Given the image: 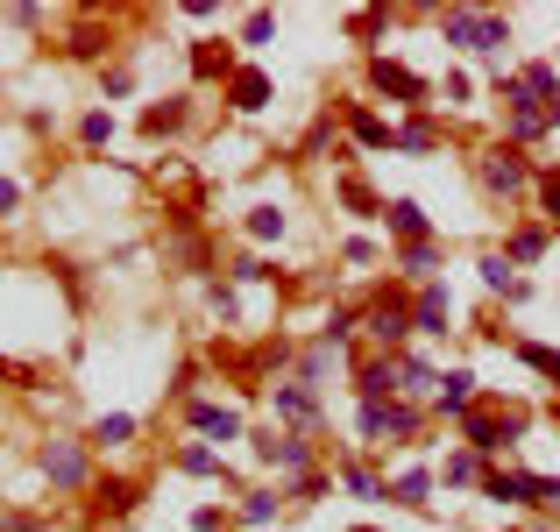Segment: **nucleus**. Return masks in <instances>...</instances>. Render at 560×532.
<instances>
[{
  "label": "nucleus",
  "mask_w": 560,
  "mask_h": 532,
  "mask_svg": "<svg viewBox=\"0 0 560 532\" xmlns=\"http://www.w3.org/2000/svg\"><path fill=\"white\" fill-rule=\"evenodd\" d=\"M383 227L397 242H433V220H426L419 199H383Z\"/></svg>",
  "instance_id": "11"
},
{
  "label": "nucleus",
  "mask_w": 560,
  "mask_h": 532,
  "mask_svg": "<svg viewBox=\"0 0 560 532\" xmlns=\"http://www.w3.org/2000/svg\"><path fill=\"white\" fill-rule=\"evenodd\" d=\"M518 362H525V369H539V376H553V384H560V348H539V341H518Z\"/></svg>",
  "instance_id": "27"
},
{
  "label": "nucleus",
  "mask_w": 560,
  "mask_h": 532,
  "mask_svg": "<svg viewBox=\"0 0 560 532\" xmlns=\"http://www.w3.org/2000/svg\"><path fill=\"white\" fill-rule=\"evenodd\" d=\"M270 29H277V15H270V8H256V15H249V29H242V43H249V50H256V43H270Z\"/></svg>",
  "instance_id": "36"
},
{
  "label": "nucleus",
  "mask_w": 560,
  "mask_h": 532,
  "mask_svg": "<svg viewBox=\"0 0 560 532\" xmlns=\"http://www.w3.org/2000/svg\"><path fill=\"white\" fill-rule=\"evenodd\" d=\"M518 426H525L518 412H490V405H475V412L461 419V440H468V447L490 462V454H504V447L518 440Z\"/></svg>",
  "instance_id": "3"
},
{
  "label": "nucleus",
  "mask_w": 560,
  "mask_h": 532,
  "mask_svg": "<svg viewBox=\"0 0 560 532\" xmlns=\"http://www.w3.org/2000/svg\"><path fill=\"white\" fill-rule=\"evenodd\" d=\"M64 50H71V57H107V36H100V29H78Z\"/></svg>",
  "instance_id": "35"
},
{
  "label": "nucleus",
  "mask_w": 560,
  "mask_h": 532,
  "mask_svg": "<svg viewBox=\"0 0 560 532\" xmlns=\"http://www.w3.org/2000/svg\"><path fill=\"white\" fill-rule=\"evenodd\" d=\"M128 440H135V419H128V412L93 419V447H128Z\"/></svg>",
  "instance_id": "24"
},
{
  "label": "nucleus",
  "mask_w": 560,
  "mask_h": 532,
  "mask_svg": "<svg viewBox=\"0 0 560 532\" xmlns=\"http://www.w3.org/2000/svg\"><path fill=\"white\" fill-rule=\"evenodd\" d=\"M192 64H199V79H220V71H227V79H234V64H227V50H213V43H199V50H192Z\"/></svg>",
  "instance_id": "31"
},
{
  "label": "nucleus",
  "mask_w": 560,
  "mask_h": 532,
  "mask_svg": "<svg viewBox=\"0 0 560 532\" xmlns=\"http://www.w3.org/2000/svg\"><path fill=\"white\" fill-rule=\"evenodd\" d=\"M440 36L461 43V50H504L511 43V22L504 15H483V8H447L440 15Z\"/></svg>",
  "instance_id": "1"
},
{
  "label": "nucleus",
  "mask_w": 560,
  "mask_h": 532,
  "mask_svg": "<svg viewBox=\"0 0 560 532\" xmlns=\"http://www.w3.org/2000/svg\"><path fill=\"white\" fill-rule=\"evenodd\" d=\"M178 128H185V100H164L142 114V135H178Z\"/></svg>",
  "instance_id": "25"
},
{
  "label": "nucleus",
  "mask_w": 560,
  "mask_h": 532,
  "mask_svg": "<svg viewBox=\"0 0 560 532\" xmlns=\"http://www.w3.org/2000/svg\"><path fill=\"white\" fill-rule=\"evenodd\" d=\"M206 298H213L220 320H242V298H234V284H206Z\"/></svg>",
  "instance_id": "34"
},
{
  "label": "nucleus",
  "mask_w": 560,
  "mask_h": 532,
  "mask_svg": "<svg viewBox=\"0 0 560 532\" xmlns=\"http://www.w3.org/2000/svg\"><path fill=\"white\" fill-rule=\"evenodd\" d=\"M539 206H546V220L560 227V171H553V178H539Z\"/></svg>",
  "instance_id": "37"
},
{
  "label": "nucleus",
  "mask_w": 560,
  "mask_h": 532,
  "mask_svg": "<svg viewBox=\"0 0 560 532\" xmlns=\"http://www.w3.org/2000/svg\"><path fill=\"white\" fill-rule=\"evenodd\" d=\"M43 476H50V490H86V454H78V440H43Z\"/></svg>",
  "instance_id": "9"
},
{
  "label": "nucleus",
  "mask_w": 560,
  "mask_h": 532,
  "mask_svg": "<svg viewBox=\"0 0 560 532\" xmlns=\"http://www.w3.org/2000/svg\"><path fill=\"white\" fill-rule=\"evenodd\" d=\"M78 142H86V149H107V142H114V114H107V107H93L86 121H78Z\"/></svg>",
  "instance_id": "26"
},
{
  "label": "nucleus",
  "mask_w": 560,
  "mask_h": 532,
  "mask_svg": "<svg viewBox=\"0 0 560 532\" xmlns=\"http://www.w3.org/2000/svg\"><path fill=\"white\" fill-rule=\"evenodd\" d=\"M475 171H483V185H490L497 199H511V192H525V185H532V164H525V149H511V142H490Z\"/></svg>",
  "instance_id": "4"
},
{
  "label": "nucleus",
  "mask_w": 560,
  "mask_h": 532,
  "mask_svg": "<svg viewBox=\"0 0 560 532\" xmlns=\"http://www.w3.org/2000/svg\"><path fill=\"white\" fill-rule=\"evenodd\" d=\"M390 504H412V511H426L433 504V469H405L390 483Z\"/></svg>",
  "instance_id": "18"
},
{
  "label": "nucleus",
  "mask_w": 560,
  "mask_h": 532,
  "mask_svg": "<svg viewBox=\"0 0 560 532\" xmlns=\"http://www.w3.org/2000/svg\"><path fill=\"white\" fill-rule=\"evenodd\" d=\"M355 391H362V405L405 398V355H369V362L355 369Z\"/></svg>",
  "instance_id": "6"
},
{
  "label": "nucleus",
  "mask_w": 560,
  "mask_h": 532,
  "mask_svg": "<svg viewBox=\"0 0 560 532\" xmlns=\"http://www.w3.org/2000/svg\"><path fill=\"white\" fill-rule=\"evenodd\" d=\"M468 93H475V86L461 79V71H447V107H468Z\"/></svg>",
  "instance_id": "40"
},
{
  "label": "nucleus",
  "mask_w": 560,
  "mask_h": 532,
  "mask_svg": "<svg viewBox=\"0 0 560 532\" xmlns=\"http://www.w3.org/2000/svg\"><path fill=\"white\" fill-rule=\"evenodd\" d=\"M249 235H256V242H284V213H277V206H256V213H249Z\"/></svg>",
  "instance_id": "29"
},
{
  "label": "nucleus",
  "mask_w": 560,
  "mask_h": 532,
  "mask_svg": "<svg viewBox=\"0 0 560 532\" xmlns=\"http://www.w3.org/2000/svg\"><path fill=\"white\" fill-rule=\"evenodd\" d=\"M242 518H249V525H270V518H277V497H270V490H249V497H242Z\"/></svg>",
  "instance_id": "33"
},
{
  "label": "nucleus",
  "mask_w": 560,
  "mask_h": 532,
  "mask_svg": "<svg viewBox=\"0 0 560 532\" xmlns=\"http://www.w3.org/2000/svg\"><path fill=\"white\" fill-rule=\"evenodd\" d=\"M539 504H553V511H560V476H539Z\"/></svg>",
  "instance_id": "42"
},
{
  "label": "nucleus",
  "mask_w": 560,
  "mask_h": 532,
  "mask_svg": "<svg viewBox=\"0 0 560 532\" xmlns=\"http://www.w3.org/2000/svg\"><path fill=\"white\" fill-rule=\"evenodd\" d=\"M369 86H376V93H390L397 107H426V100H433V86L419 79V71L390 64V57H369Z\"/></svg>",
  "instance_id": "7"
},
{
  "label": "nucleus",
  "mask_w": 560,
  "mask_h": 532,
  "mask_svg": "<svg viewBox=\"0 0 560 532\" xmlns=\"http://www.w3.org/2000/svg\"><path fill=\"white\" fill-rule=\"evenodd\" d=\"M341 256H348V263H355V270H369V263H376V242H362V235H355V242H348V249H341Z\"/></svg>",
  "instance_id": "39"
},
{
  "label": "nucleus",
  "mask_w": 560,
  "mask_h": 532,
  "mask_svg": "<svg viewBox=\"0 0 560 532\" xmlns=\"http://www.w3.org/2000/svg\"><path fill=\"white\" fill-rule=\"evenodd\" d=\"M256 462H270L277 476H312V440L305 433H263L256 440Z\"/></svg>",
  "instance_id": "8"
},
{
  "label": "nucleus",
  "mask_w": 560,
  "mask_h": 532,
  "mask_svg": "<svg viewBox=\"0 0 560 532\" xmlns=\"http://www.w3.org/2000/svg\"><path fill=\"white\" fill-rule=\"evenodd\" d=\"M100 497H107V511H128L135 504V483H100Z\"/></svg>",
  "instance_id": "38"
},
{
  "label": "nucleus",
  "mask_w": 560,
  "mask_h": 532,
  "mask_svg": "<svg viewBox=\"0 0 560 532\" xmlns=\"http://www.w3.org/2000/svg\"><path fill=\"white\" fill-rule=\"evenodd\" d=\"M433 263H440V249H433V242H405V249H397V270L419 277V284H433Z\"/></svg>",
  "instance_id": "21"
},
{
  "label": "nucleus",
  "mask_w": 560,
  "mask_h": 532,
  "mask_svg": "<svg viewBox=\"0 0 560 532\" xmlns=\"http://www.w3.org/2000/svg\"><path fill=\"white\" fill-rule=\"evenodd\" d=\"M433 412H440V419H468V412H475V369H447V376H440Z\"/></svg>",
  "instance_id": "12"
},
{
  "label": "nucleus",
  "mask_w": 560,
  "mask_h": 532,
  "mask_svg": "<svg viewBox=\"0 0 560 532\" xmlns=\"http://www.w3.org/2000/svg\"><path fill=\"white\" fill-rule=\"evenodd\" d=\"M553 121H560V107H553Z\"/></svg>",
  "instance_id": "44"
},
{
  "label": "nucleus",
  "mask_w": 560,
  "mask_h": 532,
  "mask_svg": "<svg viewBox=\"0 0 560 532\" xmlns=\"http://www.w3.org/2000/svg\"><path fill=\"white\" fill-rule=\"evenodd\" d=\"M497 100H504L511 149H525V142H539V135H546V121H553V114H546L539 100H525V86H518V79H504V86H497Z\"/></svg>",
  "instance_id": "5"
},
{
  "label": "nucleus",
  "mask_w": 560,
  "mask_h": 532,
  "mask_svg": "<svg viewBox=\"0 0 560 532\" xmlns=\"http://www.w3.org/2000/svg\"><path fill=\"white\" fill-rule=\"evenodd\" d=\"M553 419H560V405H553Z\"/></svg>",
  "instance_id": "45"
},
{
  "label": "nucleus",
  "mask_w": 560,
  "mask_h": 532,
  "mask_svg": "<svg viewBox=\"0 0 560 532\" xmlns=\"http://www.w3.org/2000/svg\"><path fill=\"white\" fill-rule=\"evenodd\" d=\"M348 334H355V306H334V313H327V327H319V341H327V348H341Z\"/></svg>",
  "instance_id": "30"
},
{
  "label": "nucleus",
  "mask_w": 560,
  "mask_h": 532,
  "mask_svg": "<svg viewBox=\"0 0 560 532\" xmlns=\"http://www.w3.org/2000/svg\"><path fill=\"white\" fill-rule=\"evenodd\" d=\"M341 483H348L362 504H383V497H390V483H383L376 469H362V462H341Z\"/></svg>",
  "instance_id": "20"
},
{
  "label": "nucleus",
  "mask_w": 560,
  "mask_h": 532,
  "mask_svg": "<svg viewBox=\"0 0 560 532\" xmlns=\"http://www.w3.org/2000/svg\"><path fill=\"white\" fill-rule=\"evenodd\" d=\"M390 149H412V157H426V149H440V128L426 114H412L405 128H390Z\"/></svg>",
  "instance_id": "17"
},
{
  "label": "nucleus",
  "mask_w": 560,
  "mask_h": 532,
  "mask_svg": "<svg viewBox=\"0 0 560 532\" xmlns=\"http://www.w3.org/2000/svg\"><path fill=\"white\" fill-rule=\"evenodd\" d=\"M440 476H447L454 490H468V483H483L490 469H483V454H475V447H454V454H447V469H440Z\"/></svg>",
  "instance_id": "19"
},
{
  "label": "nucleus",
  "mask_w": 560,
  "mask_h": 532,
  "mask_svg": "<svg viewBox=\"0 0 560 532\" xmlns=\"http://www.w3.org/2000/svg\"><path fill=\"white\" fill-rule=\"evenodd\" d=\"M178 469L185 476H220V454L213 447H178Z\"/></svg>",
  "instance_id": "28"
},
{
  "label": "nucleus",
  "mask_w": 560,
  "mask_h": 532,
  "mask_svg": "<svg viewBox=\"0 0 560 532\" xmlns=\"http://www.w3.org/2000/svg\"><path fill=\"white\" fill-rule=\"evenodd\" d=\"M475 270H483V284H490V291H511V284H518V277H511V256H483Z\"/></svg>",
  "instance_id": "32"
},
{
  "label": "nucleus",
  "mask_w": 560,
  "mask_h": 532,
  "mask_svg": "<svg viewBox=\"0 0 560 532\" xmlns=\"http://www.w3.org/2000/svg\"><path fill=\"white\" fill-rule=\"evenodd\" d=\"M227 107H234V114H256V107H270V71H263V64H242V71L227 79Z\"/></svg>",
  "instance_id": "13"
},
{
  "label": "nucleus",
  "mask_w": 560,
  "mask_h": 532,
  "mask_svg": "<svg viewBox=\"0 0 560 532\" xmlns=\"http://www.w3.org/2000/svg\"><path fill=\"white\" fill-rule=\"evenodd\" d=\"M348 135H355L362 149H390V128H383L369 107H348Z\"/></svg>",
  "instance_id": "22"
},
{
  "label": "nucleus",
  "mask_w": 560,
  "mask_h": 532,
  "mask_svg": "<svg viewBox=\"0 0 560 532\" xmlns=\"http://www.w3.org/2000/svg\"><path fill=\"white\" fill-rule=\"evenodd\" d=\"M447 320H454V291L433 277V284H419V298H412V327L419 334H447Z\"/></svg>",
  "instance_id": "10"
},
{
  "label": "nucleus",
  "mask_w": 560,
  "mask_h": 532,
  "mask_svg": "<svg viewBox=\"0 0 560 532\" xmlns=\"http://www.w3.org/2000/svg\"><path fill=\"white\" fill-rule=\"evenodd\" d=\"M362 327H369L376 355H405V341L419 334V327H412V306H405V298H376V306L362 313Z\"/></svg>",
  "instance_id": "2"
},
{
  "label": "nucleus",
  "mask_w": 560,
  "mask_h": 532,
  "mask_svg": "<svg viewBox=\"0 0 560 532\" xmlns=\"http://www.w3.org/2000/svg\"><path fill=\"white\" fill-rule=\"evenodd\" d=\"M504 256H511V270H518V263H539V256H546V227H518V235L504 242Z\"/></svg>",
  "instance_id": "23"
},
{
  "label": "nucleus",
  "mask_w": 560,
  "mask_h": 532,
  "mask_svg": "<svg viewBox=\"0 0 560 532\" xmlns=\"http://www.w3.org/2000/svg\"><path fill=\"white\" fill-rule=\"evenodd\" d=\"M483 497H490V504H539V476H504V469H490V476H483Z\"/></svg>",
  "instance_id": "15"
},
{
  "label": "nucleus",
  "mask_w": 560,
  "mask_h": 532,
  "mask_svg": "<svg viewBox=\"0 0 560 532\" xmlns=\"http://www.w3.org/2000/svg\"><path fill=\"white\" fill-rule=\"evenodd\" d=\"M270 398H277V412H284V419H298V426H305V419H319V398H312V384H298V376H291V384H277Z\"/></svg>",
  "instance_id": "16"
},
{
  "label": "nucleus",
  "mask_w": 560,
  "mask_h": 532,
  "mask_svg": "<svg viewBox=\"0 0 560 532\" xmlns=\"http://www.w3.org/2000/svg\"><path fill=\"white\" fill-rule=\"evenodd\" d=\"M192 433L199 440H242V412H227V405H192Z\"/></svg>",
  "instance_id": "14"
},
{
  "label": "nucleus",
  "mask_w": 560,
  "mask_h": 532,
  "mask_svg": "<svg viewBox=\"0 0 560 532\" xmlns=\"http://www.w3.org/2000/svg\"><path fill=\"white\" fill-rule=\"evenodd\" d=\"M15 206H22V185H15V178H0V220H8Z\"/></svg>",
  "instance_id": "41"
},
{
  "label": "nucleus",
  "mask_w": 560,
  "mask_h": 532,
  "mask_svg": "<svg viewBox=\"0 0 560 532\" xmlns=\"http://www.w3.org/2000/svg\"><path fill=\"white\" fill-rule=\"evenodd\" d=\"M355 532H369V525H355Z\"/></svg>",
  "instance_id": "43"
}]
</instances>
